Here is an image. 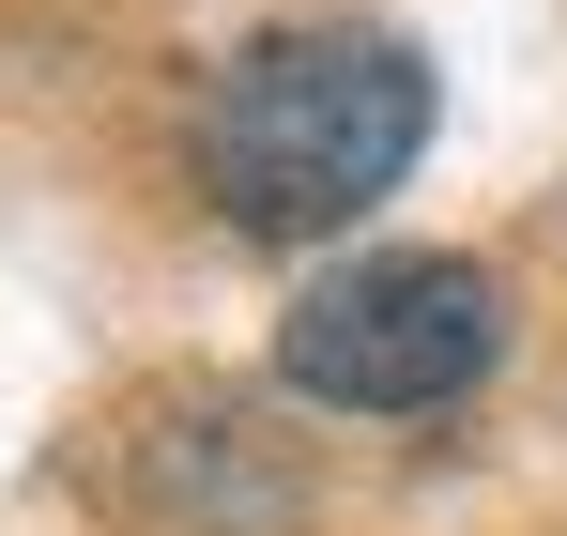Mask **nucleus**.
<instances>
[{
    "instance_id": "f257e3e1",
    "label": "nucleus",
    "mask_w": 567,
    "mask_h": 536,
    "mask_svg": "<svg viewBox=\"0 0 567 536\" xmlns=\"http://www.w3.org/2000/svg\"><path fill=\"white\" fill-rule=\"evenodd\" d=\"M430 154V62L399 31H261L199 92V199L246 246H322Z\"/></svg>"
},
{
    "instance_id": "f03ea898",
    "label": "nucleus",
    "mask_w": 567,
    "mask_h": 536,
    "mask_svg": "<svg viewBox=\"0 0 567 536\" xmlns=\"http://www.w3.org/2000/svg\"><path fill=\"white\" fill-rule=\"evenodd\" d=\"M491 353H506V291L491 261H445V246L338 261L277 322V383L322 414H445L461 383H491Z\"/></svg>"
}]
</instances>
